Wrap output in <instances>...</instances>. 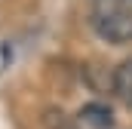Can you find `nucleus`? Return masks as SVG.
<instances>
[{
  "label": "nucleus",
  "instance_id": "1",
  "mask_svg": "<svg viewBox=\"0 0 132 129\" xmlns=\"http://www.w3.org/2000/svg\"><path fill=\"white\" fill-rule=\"evenodd\" d=\"M92 31L108 43H132V9L104 6L92 12Z\"/></svg>",
  "mask_w": 132,
  "mask_h": 129
},
{
  "label": "nucleus",
  "instance_id": "2",
  "mask_svg": "<svg viewBox=\"0 0 132 129\" xmlns=\"http://www.w3.org/2000/svg\"><path fill=\"white\" fill-rule=\"evenodd\" d=\"M111 86H114V95L120 98L126 108H132V59H126V62H120L114 68Z\"/></svg>",
  "mask_w": 132,
  "mask_h": 129
},
{
  "label": "nucleus",
  "instance_id": "3",
  "mask_svg": "<svg viewBox=\"0 0 132 129\" xmlns=\"http://www.w3.org/2000/svg\"><path fill=\"white\" fill-rule=\"evenodd\" d=\"M80 117H83V123H89V126H95V129H108L111 123H114V117H111V108H108V104H101V101L86 104V108L80 111Z\"/></svg>",
  "mask_w": 132,
  "mask_h": 129
}]
</instances>
